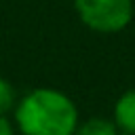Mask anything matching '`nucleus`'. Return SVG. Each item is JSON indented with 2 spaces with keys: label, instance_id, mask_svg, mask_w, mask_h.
<instances>
[{
  "label": "nucleus",
  "instance_id": "7ed1b4c3",
  "mask_svg": "<svg viewBox=\"0 0 135 135\" xmlns=\"http://www.w3.org/2000/svg\"><path fill=\"white\" fill-rule=\"evenodd\" d=\"M112 120L124 135H135V86L127 89L114 103Z\"/></svg>",
  "mask_w": 135,
  "mask_h": 135
},
{
  "label": "nucleus",
  "instance_id": "20e7f679",
  "mask_svg": "<svg viewBox=\"0 0 135 135\" xmlns=\"http://www.w3.org/2000/svg\"><path fill=\"white\" fill-rule=\"evenodd\" d=\"M72 135H120V131L112 118L93 116V118L80 120Z\"/></svg>",
  "mask_w": 135,
  "mask_h": 135
},
{
  "label": "nucleus",
  "instance_id": "f03ea898",
  "mask_svg": "<svg viewBox=\"0 0 135 135\" xmlns=\"http://www.w3.org/2000/svg\"><path fill=\"white\" fill-rule=\"evenodd\" d=\"M80 23L97 34L122 32L135 15L133 0H74Z\"/></svg>",
  "mask_w": 135,
  "mask_h": 135
},
{
  "label": "nucleus",
  "instance_id": "423d86ee",
  "mask_svg": "<svg viewBox=\"0 0 135 135\" xmlns=\"http://www.w3.org/2000/svg\"><path fill=\"white\" fill-rule=\"evenodd\" d=\"M0 135H17L15 122L8 116H2V114H0Z\"/></svg>",
  "mask_w": 135,
  "mask_h": 135
},
{
  "label": "nucleus",
  "instance_id": "f257e3e1",
  "mask_svg": "<svg viewBox=\"0 0 135 135\" xmlns=\"http://www.w3.org/2000/svg\"><path fill=\"white\" fill-rule=\"evenodd\" d=\"M13 122L21 135H72L80 116L68 93L38 86L17 99Z\"/></svg>",
  "mask_w": 135,
  "mask_h": 135
},
{
  "label": "nucleus",
  "instance_id": "39448f33",
  "mask_svg": "<svg viewBox=\"0 0 135 135\" xmlns=\"http://www.w3.org/2000/svg\"><path fill=\"white\" fill-rule=\"evenodd\" d=\"M17 99H19V95H17L13 82L6 80L4 76H0V114L2 116L13 114V110L17 105Z\"/></svg>",
  "mask_w": 135,
  "mask_h": 135
}]
</instances>
